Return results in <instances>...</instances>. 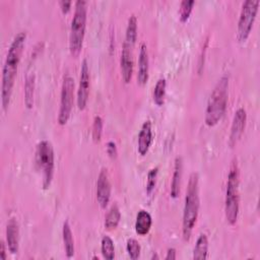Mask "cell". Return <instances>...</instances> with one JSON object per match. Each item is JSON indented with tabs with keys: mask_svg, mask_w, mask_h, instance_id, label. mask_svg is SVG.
Masks as SVG:
<instances>
[{
	"mask_svg": "<svg viewBox=\"0 0 260 260\" xmlns=\"http://www.w3.org/2000/svg\"><path fill=\"white\" fill-rule=\"evenodd\" d=\"M194 4H195L194 0H183L181 2L180 8H179V17L182 22H186L189 19Z\"/></svg>",
	"mask_w": 260,
	"mask_h": 260,
	"instance_id": "d4e9b609",
	"label": "cell"
},
{
	"mask_svg": "<svg viewBox=\"0 0 260 260\" xmlns=\"http://www.w3.org/2000/svg\"><path fill=\"white\" fill-rule=\"evenodd\" d=\"M137 39V18L134 14H132L128 18L127 27H126V35H125V41L123 45L133 49Z\"/></svg>",
	"mask_w": 260,
	"mask_h": 260,
	"instance_id": "d6986e66",
	"label": "cell"
},
{
	"mask_svg": "<svg viewBox=\"0 0 260 260\" xmlns=\"http://www.w3.org/2000/svg\"><path fill=\"white\" fill-rule=\"evenodd\" d=\"M59 5H60V8L62 10L63 13H67L70 8H71V5H72V2L70 0H62L59 2Z\"/></svg>",
	"mask_w": 260,
	"mask_h": 260,
	"instance_id": "f546056e",
	"label": "cell"
},
{
	"mask_svg": "<svg viewBox=\"0 0 260 260\" xmlns=\"http://www.w3.org/2000/svg\"><path fill=\"white\" fill-rule=\"evenodd\" d=\"M6 243L7 248L11 254H16L18 252L19 243V229L18 223L15 218H10L6 225Z\"/></svg>",
	"mask_w": 260,
	"mask_h": 260,
	"instance_id": "9a60e30c",
	"label": "cell"
},
{
	"mask_svg": "<svg viewBox=\"0 0 260 260\" xmlns=\"http://www.w3.org/2000/svg\"><path fill=\"white\" fill-rule=\"evenodd\" d=\"M74 14L71 20L69 35V51L73 57H77L81 50L86 27L87 2L85 0H77L74 3Z\"/></svg>",
	"mask_w": 260,
	"mask_h": 260,
	"instance_id": "277c9868",
	"label": "cell"
},
{
	"mask_svg": "<svg viewBox=\"0 0 260 260\" xmlns=\"http://www.w3.org/2000/svg\"><path fill=\"white\" fill-rule=\"evenodd\" d=\"M259 4V0H247L242 5L237 28V39L240 43L246 42L250 36L254 21L256 19Z\"/></svg>",
	"mask_w": 260,
	"mask_h": 260,
	"instance_id": "52a82bcc",
	"label": "cell"
},
{
	"mask_svg": "<svg viewBox=\"0 0 260 260\" xmlns=\"http://www.w3.org/2000/svg\"><path fill=\"white\" fill-rule=\"evenodd\" d=\"M149 71V59L147 47L144 43L140 46L139 57H138V71H137V81L140 85H144L148 80Z\"/></svg>",
	"mask_w": 260,
	"mask_h": 260,
	"instance_id": "4fadbf2b",
	"label": "cell"
},
{
	"mask_svg": "<svg viewBox=\"0 0 260 260\" xmlns=\"http://www.w3.org/2000/svg\"><path fill=\"white\" fill-rule=\"evenodd\" d=\"M0 256L3 260H6V250H5V244L3 241H1L0 243Z\"/></svg>",
	"mask_w": 260,
	"mask_h": 260,
	"instance_id": "1f68e13d",
	"label": "cell"
},
{
	"mask_svg": "<svg viewBox=\"0 0 260 260\" xmlns=\"http://www.w3.org/2000/svg\"><path fill=\"white\" fill-rule=\"evenodd\" d=\"M92 139L94 142H99L102 137L103 133V119L100 116H95L93 118V123H92Z\"/></svg>",
	"mask_w": 260,
	"mask_h": 260,
	"instance_id": "83f0119b",
	"label": "cell"
},
{
	"mask_svg": "<svg viewBox=\"0 0 260 260\" xmlns=\"http://www.w3.org/2000/svg\"><path fill=\"white\" fill-rule=\"evenodd\" d=\"M35 95V76L28 75L24 84V104L27 109H31L34 106Z\"/></svg>",
	"mask_w": 260,
	"mask_h": 260,
	"instance_id": "7402d4cb",
	"label": "cell"
},
{
	"mask_svg": "<svg viewBox=\"0 0 260 260\" xmlns=\"http://www.w3.org/2000/svg\"><path fill=\"white\" fill-rule=\"evenodd\" d=\"M95 195L101 208H106L111 198V183L108 170L103 168L98 176Z\"/></svg>",
	"mask_w": 260,
	"mask_h": 260,
	"instance_id": "30bf717a",
	"label": "cell"
},
{
	"mask_svg": "<svg viewBox=\"0 0 260 260\" xmlns=\"http://www.w3.org/2000/svg\"><path fill=\"white\" fill-rule=\"evenodd\" d=\"M62 237H63V243H64V249L65 254L67 258H72L74 256L75 248H74V240L72 231L69 224L68 220H65L62 228Z\"/></svg>",
	"mask_w": 260,
	"mask_h": 260,
	"instance_id": "ac0fdd59",
	"label": "cell"
},
{
	"mask_svg": "<svg viewBox=\"0 0 260 260\" xmlns=\"http://www.w3.org/2000/svg\"><path fill=\"white\" fill-rule=\"evenodd\" d=\"M182 175H183V160L181 156H177L175 159L173 178L171 183V196L173 198H177L179 196Z\"/></svg>",
	"mask_w": 260,
	"mask_h": 260,
	"instance_id": "2e32d148",
	"label": "cell"
},
{
	"mask_svg": "<svg viewBox=\"0 0 260 260\" xmlns=\"http://www.w3.org/2000/svg\"><path fill=\"white\" fill-rule=\"evenodd\" d=\"M152 142V129L151 122L149 120L145 121L138 134V142H137V150L140 155H145L151 145Z\"/></svg>",
	"mask_w": 260,
	"mask_h": 260,
	"instance_id": "5bb4252c",
	"label": "cell"
},
{
	"mask_svg": "<svg viewBox=\"0 0 260 260\" xmlns=\"http://www.w3.org/2000/svg\"><path fill=\"white\" fill-rule=\"evenodd\" d=\"M151 259H158V256H157L156 254H153L152 257H151Z\"/></svg>",
	"mask_w": 260,
	"mask_h": 260,
	"instance_id": "d6a6232c",
	"label": "cell"
},
{
	"mask_svg": "<svg viewBox=\"0 0 260 260\" xmlns=\"http://www.w3.org/2000/svg\"><path fill=\"white\" fill-rule=\"evenodd\" d=\"M239 168L237 161L233 162L226 181L225 200H224V214L226 221L233 225L238 220L240 195H239Z\"/></svg>",
	"mask_w": 260,
	"mask_h": 260,
	"instance_id": "5b68a950",
	"label": "cell"
},
{
	"mask_svg": "<svg viewBox=\"0 0 260 260\" xmlns=\"http://www.w3.org/2000/svg\"><path fill=\"white\" fill-rule=\"evenodd\" d=\"M89 95V68L87 64V60L83 59L80 68V77H79V85L77 89V107L79 110H84L88 101Z\"/></svg>",
	"mask_w": 260,
	"mask_h": 260,
	"instance_id": "9c48e42d",
	"label": "cell"
},
{
	"mask_svg": "<svg viewBox=\"0 0 260 260\" xmlns=\"http://www.w3.org/2000/svg\"><path fill=\"white\" fill-rule=\"evenodd\" d=\"M36 165L42 171V185L45 190L50 188L54 176L55 155L54 149L48 140H42L38 143L36 149Z\"/></svg>",
	"mask_w": 260,
	"mask_h": 260,
	"instance_id": "8992f818",
	"label": "cell"
},
{
	"mask_svg": "<svg viewBox=\"0 0 260 260\" xmlns=\"http://www.w3.org/2000/svg\"><path fill=\"white\" fill-rule=\"evenodd\" d=\"M166 87H167V81L165 78H159L153 88V102L157 106H161L165 103V96H166Z\"/></svg>",
	"mask_w": 260,
	"mask_h": 260,
	"instance_id": "603a6c76",
	"label": "cell"
},
{
	"mask_svg": "<svg viewBox=\"0 0 260 260\" xmlns=\"http://www.w3.org/2000/svg\"><path fill=\"white\" fill-rule=\"evenodd\" d=\"M26 34L19 31L12 40L8 49L6 59L2 69V84H1V104L2 109L6 110L10 103L13 85L17 73V68L20 62L21 54L24 48Z\"/></svg>",
	"mask_w": 260,
	"mask_h": 260,
	"instance_id": "6da1fadb",
	"label": "cell"
},
{
	"mask_svg": "<svg viewBox=\"0 0 260 260\" xmlns=\"http://www.w3.org/2000/svg\"><path fill=\"white\" fill-rule=\"evenodd\" d=\"M157 174H158V168H152L148 174H147V182H146V193L150 195L156 185V180H157Z\"/></svg>",
	"mask_w": 260,
	"mask_h": 260,
	"instance_id": "4316f807",
	"label": "cell"
},
{
	"mask_svg": "<svg viewBox=\"0 0 260 260\" xmlns=\"http://www.w3.org/2000/svg\"><path fill=\"white\" fill-rule=\"evenodd\" d=\"M229 77L223 75L215 84L207 102L205 111V124L209 127L215 126L223 117L228 104Z\"/></svg>",
	"mask_w": 260,
	"mask_h": 260,
	"instance_id": "3957f363",
	"label": "cell"
},
{
	"mask_svg": "<svg viewBox=\"0 0 260 260\" xmlns=\"http://www.w3.org/2000/svg\"><path fill=\"white\" fill-rule=\"evenodd\" d=\"M247 121V113L244 108H239L233 118L232 126H231V133L229 138V144L231 147H234L237 142L240 140L246 126Z\"/></svg>",
	"mask_w": 260,
	"mask_h": 260,
	"instance_id": "8fae6325",
	"label": "cell"
},
{
	"mask_svg": "<svg viewBox=\"0 0 260 260\" xmlns=\"http://www.w3.org/2000/svg\"><path fill=\"white\" fill-rule=\"evenodd\" d=\"M177 258V255H176V249L175 248H169L168 251H167V255L165 257L166 260H174Z\"/></svg>",
	"mask_w": 260,
	"mask_h": 260,
	"instance_id": "4dcf8cb0",
	"label": "cell"
},
{
	"mask_svg": "<svg viewBox=\"0 0 260 260\" xmlns=\"http://www.w3.org/2000/svg\"><path fill=\"white\" fill-rule=\"evenodd\" d=\"M199 177L196 172L191 173L185 196L183 209L182 232L185 241H189L199 212Z\"/></svg>",
	"mask_w": 260,
	"mask_h": 260,
	"instance_id": "7a4b0ae2",
	"label": "cell"
},
{
	"mask_svg": "<svg viewBox=\"0 0 260 260\" xmlns=\"http://www.w3.org/2000/svg\"><path fill=\"white\" fill-rule=\"evenodd\" d=\"M126 249H127L128 255H129V257L131 259L135 260V259H137L139 257L141 248H140V245H139L137 240H135L133 238L128 239L127 240V244H126Z\"/></svg>",
	"mask_w": 260,
	"mask_h": 260,
	"instance_id": "484cf974",
	"label": "cell"
},
{
	"mask_svg": "<svg viewBox=\"0 0 260 260\" xmlns=\"http://www.w3.org/2000/svg\"><path fill=\"white\" fill-rule=\"evenodd\" d=\"M120 68L121 75L125 83H129L133 73V57L132 49L123 45V49L120 57Z\"/></svg>",
	"mask_w": 260,
	"mask_h": 260,
	"instance_id": "7c38bea8",
	"label": "cell"
},
{
	"mask_svg": "<svg viewBox=\"0 0 260 260\" xmlns=\"http://www.w3.org/2000/svg\"><path fill=\"white\" fill-rule=\"evenodd\" d=\"M101 251L103 257L109 260L114 259L115 257V246L113 240L109 236H104L101 242Z\"/></svg>",
	"mask_w": 260,
	"mask_h": 260,
	"instance_id": "cb8c5ba5",
	"label": "cell"
},
{
	"mask_svg": "<svg viewBox=\"0 0 260 260\" xmlns=\"http://www.w3.org/2000/svg\"><path fill=\"white\" fill-rule=\"evenodd\" d=\"M208 239L205 234H200L193 249V259L204 260L207 258Z\"/></svg>",
	"mask_w": 260,
	"mask_h": 260,
	"instance_id": "ffe728a7",
	"label": "cell"
},
{
	"mask_svg": "<svg viewBox=\"0 0 260 260\" xmlns=\"http://www.w3.org/2000/svg\"><path fill=\"white\" fill-rule=\"evenodd\" d=\"M107 152L111 158H115L117 156V146L114 141H109L107 143Z\"/></svg>",
	"mask_w": 260,
	"mask_h": 260,
	"instance_id": "f1b7e54d",
	"label": "cell"
},
{
	"mask_svg": "<svg viewBox=\"0 0 260 260\" xmlns=\"http://www.w3.org/2000/svg\"><path fill=\"white\" fill-rule=\"evenodd\" d=\"M73 93H74V79L67 73L63 77V82L61 87L60 108H59V113L57 118L59 125H65L70 118V114L73 106Z\"/></svg>",
	"mask_w": 260,
	"mask_h": 260,
	"instance_id": "ba28073f",
	"label": "cell"
},
{
	"mask_svg": "<svg viewBox=\"0 0 260 260\" xmlns=\"http://www.w3.org/2000/svg\"><path fill=\"white\" fill-rule=\"evenodd\" d=\"M121 219V212L118 205L115 203L111 206L105 217V228L107 230H114L118 226Z\"/></svg>",
	"mask_w": 260,
	"mask_h": 260,
	"instance_id": "44dd1931",
	"label": "cell"
},
{
	"mask_svg": "<svg viewBox=\"0 0 260 260\" xmlns=\"http://www.w3.org/2000/svg\"><path fill=\"white\" fill-rule=\"evenodd\" d=\"M151 223H152V219H151V215L149 214V212L141 209L138 211V213L136 215L135 232L139 236H145L150 231Z\"/></svg>",
	"mask_w": 260,
	"mask_h": 260,
	"instance_id": "e0dca14e",
	"label": "cell"
}]
</instances>
